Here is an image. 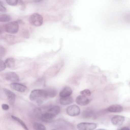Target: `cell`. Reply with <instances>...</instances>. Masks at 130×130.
<instances>
[{
	"label": "cell",
	"instance_id": "6da1fadb",
	"mask_svg": "<svg viewBox=\"0 0 130 130\" xmlns=\"http://www.w3.org/2000/svg\"><path fill=\"white\" fill-rule=\"evenodd\" d=\"M48 97L46 91L42 89L34 90L29 95V99L31 101L39 104L42 103Z\"/></svg>",
	"mask_w": 130,
	"mask_h": 130
},
{
	"label": "cell",
	"instance_id": "7a4b0ae2",
	"mask_svg": "<svg viewBox=\"0 0 130 130\" xmlns=\"http://www.w3.org/2000/svg\"><path fill=\"white\" fill-rule=\"evenodd\" d=\"M29 21L32 25L35 26H39L42 24L43 18L40 14L34 13L30 16Z\"/></svg>",
	"mask_w": 130,
	"mask_h": 130
},
{
	"label": "cell",
	"instance_id": "3957f363",
	"mask_svg": "<svg viewBox=\"0 0 130 130\" xmlns=\"http://www.w3.org/2000/svg\"><path fill=\"white\" fill-rule=\"evenodd\" d=\"M19 24L16 21L11 22L5 24V31L10 34L17 33L19 29Z\"/></svg>",
	"mask_w": 130,
	"mask_h": 130
},
{
	"label": "cell",
	"instance_id": "277c9868",
	"mask_svg": "<svg viewBox=\"0 0 130 130\" xmlns=\"http://www.w3.org/2000/svg\"><path fill=\"white\" fill-rule=\"evenodd\" d=\"M97 126L94 123L82 122L78 124L76 127L79 130H94Z\"/></svg>",
	"mask_w": 130,
	"mask_h": 130
},
{
	"label": "cell",
	"instance_id": "5b68a950",
	"mask_svg": "<svg viewBox=\"0 0 130 130\" xmlns=\"http://www.w3.org/2000/svg\"><path fill=\"white\" fill-rule=\"evenodd\" d=\"M80 109L77 105H73L68 107L66 109V112L70 116L74 117L78 115L80 113Z\"/></svg>",
	"mask_w": 130,
	"mask_h": 130
},
{
	"label": "cell",
	"instance_id": "8992f818",
	"mask_svg": "<svg viewBox=\"0 0 130 130\" xmlns=\"http://www.w3.org/2000/svg\"><path fill=\"white\" fill-rule=\"evenodd\" d=\"M3 90L7 96L9 103L10 105H13L15 100V94L10 90L5 88H4Z\"/></svg>",
	"mask_w": 130,
	"mask_h": 130
},
{
	"label": "cell",
	"instance_id": "52a82bcc",
	"mask_svg": "<svg viewBox=\"0 0 130 130\" xmlns=\"http://www.w3.org/2000/svg\"><path fill=\"white\" fill-rule=\"evenodd\" d=\"M5 79L7 80L15 83L19 80L18 75L15 72H10L6 73L4 75Z\"/></svg>",
	"mask_w": 130,
	"mask_h": 130
},
{
	"label": "cell",
	"instance_id": "ba28073f",
	"mask_svg": "<svg viewBox=\"0 0 130 130\" xmlns=\"http://www.w3.org/2000/svg\"><path fill=\"white\" fill-rule=\"evenodd\" d=\"M75 101L77 104L82 106L87 105L90 102L89 99L87 96L82 95L76 97Z\"/></svg>",
	"mask_w": 130,
	"mask_h": 130
},
{
	"label": "cell",
	"instance_id": "9c48e42d",
	"mask_svg": "<svg viewBox=\"0 0 130 130\" xmlns=\"http://www.w3.org/2000/svg\"><path fill=\"white\" fill-rule=\"evenodd\" d=\"M125 120L124 116L120 115H116L113 117L111 119V122L115 125L119 126L121 125Z\"/></svg>",
	"mask_w": 130,
	"mask_h": 130
},
{
	"label": "cell",
	"instance_id": "30bf717a",
	"mask_svg": "<svg viewBox=\"0 0 130 130\" xmlns=\"http://www.w3.org/2000/svg\"><path fill=\"white\" fill-rule=\"evenodd\" d=\"M10 87L18 92H25L27 90V87L20 84L16 83H13L10 84Z\"/></svg>",
	"mask_w": 130,
	"mask_h": 130
},
{
	"label": "cell",
	"instance_id": "8fae6325",
	"mask_svg": "<svg viewBox=\"0 0 130 130\" xmlns=\"http://www.w3.org/2000/svg\"><path fill=\"white\" fill-rule=\"evenodd\" d=\"M72 93V90L70 87L65 86L60 92L59 95L60 98L69 96H70Z\"/></svg>",
	"mask_w": 130,
	"mask_h": 130
},
{
	"label": "cell",
	"instance_id": "7c38bea8",
	"mask_svg": "<svg viewBox=\"0 0 130 130\" xmlns=\"http://www.w3.org/2000/svg\"><path fill=\"white\" fill-rule=\"evenodd\" d=\"M73 98L70 96L61 97L59 100L60 104L63 105L70 104L73 103Z\"/></svg>",
	"mask_w": 130,
	"mask_h": 130
},
{
	"label": "cell",
	"instance_id": "4fadbf2b",
	"mask_svg": "<svg viewBox=\"0 0 130 130\" xmlns=\"http://www.w3.org/2000/svg\"><path fill=\"white\" fill-rule=\"evenodd\" d=\"M122 110V107L121 105L118 104L111 105L107 108V110L109 111L112 112H120Z\"/></svg>",
	"mask_w": 130,
	"mask_h": 130
},
{
	"label": "cell",
	"instance_id": "5bb4252c",
	"mask_svg": "<svg viewBox=\"0 0 130 130\" xmlns=\"http://www.w3.org/2000/svg\"><path fill=\"white\" fill-rule=\"evenodd\" d=\"M54 118V117L47 112L42 114L41 117L42 121L47 123L52 122Z\"/></svg>",
	"mask_w": 130,
	"mask_h": 130
},
{
	"label": "cell",
	"instance_id": "9a60e30c",
	"mask_svg": "<svg viewBox=\"0 0 130 130\" xmlns=\"http://www.w3.org/2000/svg\"><path fill=\"white\" fill-rule=\"evenodd\" d=\"M60 107L58 106H55L50 108L47 112L54 117L58 115L60 111Z\"/></svg>",
	"mask_w": 130,
	"mask_h": 130
},
{
	"label": "cell",
	"instance_id": "2e32d148",
	"mask_svg": "<svg viewBox=\"0 0 130 130\" xmlns=\"http://www.w3.org/2000/svg\"><path fill=\"white\" fill-rule=\"evenodd\" d=\"M5 63L8 68L12 69L15 66V61L14 59L13 58H8L6 60Z\"/></svg>",
	"mask_w": 130,
	"mask_h": 130
},
{
	"label": "cell",
	"instance_id": "e0dca14e",
	"mask_svg": "<svg viewBox=\"0 0 130 130\" xmlns=\"http://www.w3.org/2000/svg\"><path fill=\"white\" fill-rule=\"evenodd\" d=\"M12 118L14 120L19 123L25 130H29L26 124L20 119L14 116H11Z\"/></svg>",
	"mask_w": 130,
	"mask_h": 130
},
{
	"label": "cell",
	"instance_id": "ac0fdd59",
	"mask_svg": "<svg viewBox=\"0 0 130 130\" xmlns=\"http://www.w3.org/2000/svg\"><path fill=\"white\" fill-rule=\"evenodd\" d=\"M4 39L10 44H12L15 42V37L13 35H7L4 37Z\"/></svg>",
	"mask_w": 130,
	"mask_h": 130
},
{
	"label": "cell",
	"instance_id": "d6986e66",
	"mask_svg": "<svg viewBox=\"0 0 130 130\" xmlns=\"http://www.w3.org/2000/svg\"><path fill=\"white\" fill-rule=\"evenodd\" d=\"M33 127L34 130H46V127L43 125L38 122L34 123Z\"/></svg>",
	"mask_w": 130,
	"mask_h": 130
},
{
	"label": "cell",
	"instance_id": "ffe728a7",
	"mask_svg": "<svg viewBox=\"0 0 130 130\" xmlns=\"http://www.w3.org/2000/svg\"><path fill=\"white\" fill-rule=\"evenodd\" d=\"M11 19L10 16L9 14H3L0 15V21L6 22L10 21Z\"/></svg>",
	"mask_w": 130,
	"mask_h": 130
},
{
	"label": "cell",
	"instance_id": "44dd1931",
	"mask_svg": "<svg viewBox=\"0 0 130 130\" xmlns=\"http://www.w3.org/2000/svg\"><path fill=\"white\" fill-rule=\"evenodd\" d=\"M48 96L50 98H53L57 94V91L56 90L53 88H51L46 91Z\"/></svg>",
	"mask_w": 130,
	"mask_h": 130
},
{
	"label": "cell",
	"instance_id": "7402d4cb",
	"mask_svg": "<svg viewBox=\"0 0 130 130\" xmlns=\"http://www.w3.org/2000/svg\"><path fill=\"white\" fill-rule=\"evenodd\" d=\"M80 93L82 95L86 96H90L91 94V92L88 89H85L82 91L80 92Z\"/></svg>",
	"mask_w": 130,
	"mask_h": 130
},
{
	"label": "cell",
	"instance_id": "603a6c76",
	"mask_svg": "<svg viewBox=\"0 0 130 130\" xmlns=\"http://www.w3.org/2000/svg\"><path fill=\"white\" fill-rule=\"evenodd\" d=\"M21 35L24 38H28L29 36V33L27 30L25 29L22 31L21 32Z\"/></svg>",
	"mask_w": 130,
	"mask_h": 130
},
{
	"label": "cell",
	"instance_id": "cb8c5ba5",
	"mask_svg": "<svg viewBox=\"0 0 130 130\" xmlns=\"http://www.w3.org/2000/svg\"><path fill=\"white\" fill-rule=\"evenodd\" d=\"M6 3L9 5L15 6L18 4V0H7Z\"/></svg>",
	"mask_w": 130,
	"mask_h": 130
},
{
	"label": "cell",
	"instance_id": "d4e9b609",
	"mask_svg": "<svg viewBox=\"0 0 130 130\" xmlns=\"http://www.w3.org/2000/svg\"><path fill=\"white\" fill-rule=\"evenodd\" d=\"M92 112L89 110H86L84 111L83 112V116L85 117H88L92 114Z\"/></svg>",
	"mask_w": 130,
	"mask_h": 130
},
{
	"label": "cell",
	"instance_id": "484cf974",
	"mask_svg": "<svg viewBox=\"0 0 130 130\" xmlns=\"http://www.w3.org/2000/svg\"><path fill=\"white\" fill-rule=\"evenodd\" d=\"M6 50L2 46L0 47V58L3 57L5 55Z\"/></svg>",
	"mask_w": 130,
	"mask_h": 130
},
{
	"label": "cell",
	"instance_id": "4316f807",
	"mask_svg": "<svg viewBox=\"0 0 130 130\" xmlns=\"http://www.w3.org/2000/svg\"><path fill=\"white\" fill-rule=\"evenodd\" d=\"M2 60H0V71H1L4 70L6 68V64Z\"/></svg>",
	"mask_w": 130,
	"mask_h": 130
},
{
	"label": "cell",
	"instance_id": "83f0119b",
	"mask_svg": "<svg viewBox=\"0 0 130 130\" xmlns=\"http://www.w3.org/2000/svg\"><path fill=\"white\" fill-rule=\"evenodd\" d=\"M0 11L2 12H5L7 11V9L4 6L3 2L0 1Z\"/></svg>",
	"mask_w": 130,
	"mask_h": 130
},
{
	"label": "cell",
	"instance_id": "f1b7e54d",
	"mask_svg": "<svg viewBox=\"0 0 130 130\" xmlns=\"http://www.w3.org/2000/svg\"><path fill=\"white\" fill-rule=\"evenodd\" d=\"M2 107L3 109L4 110H7L9 108V106L7 104H4L2 105Z\"/></svg>",
	"mask_w": 130,
	"mask_h": 130
},
{
	"label": "cell",
	"instance_id": "f546056e",
	"mask_svg": "<svg viewBox=\"0 0 130 130\" xmlns=\"http://www.w3.org/2000/svg\"><path fill=\"white\" fill-rule=\"evenodd\" d=\"M19 24H24V22L21 20H19L16 21Z\"/></svg>",
	"mask_w": 130,
	"mask_h": 130
},
{
	"label": "cell",
	"instance_id": "4dcf8cb0",
	"mask_svg": "<svg viewBox=\"0 0 130 130\" xmlns=\"http://www.w3.org/2000/svg\"><path fill=\"white\" fill-rule=\"evenodd\" d=\"M120 130H130V129L127 127H124L122 128Z\"/></svg>",
	"mask_w": 130,
	"mask_h": 130
},
{
	"label": "cell",
	"instance_id": "1f68e13d",
	"mask_svg": "<svg viewBox=\"0 0 130 130\" xmlns=\"http://www.w3.org/2000/svg\"><path fill=\"white\" fill-rule=\"evenodd\" d=\"M95 130H106L105 129H98Z\"/></svg>",
	"mask_w": 130,
	"mask_h": 130
},
{
	"label": "cell",
	"instance_id": "d6a6232c",
	"mask_svg": "<svg viewBox=\"0 0 130 130\" xmlns=\"http://www.w3.org/2000/svg\"><path fill=\"white\" fill-rule=\"evenodd\" d=\"M41 1H41V0H36V1H34L36 2H41Z\"/></svg>",
	"mask_w": 130,
	"mask_h": 130
},
{
	"label": "cell",
	"instance_id": "836d02e7",
	"mask_svg": "<svg viewBox=\"0 0 130 130\" xmlns=\"http://www.w3.org/2000/svg\"><path fill=\"white\" fill-rule=\"evenodd\" d=\"M51 130H56L55 129H51Z\"/></svg>",
	"mask_w": 130,
	"mask_h": 130
}]
</instances>
